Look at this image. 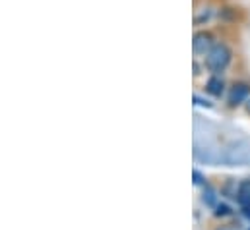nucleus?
<instances>
[{"label":"nucleus","mask_w":250,"mask_h":230,"mask_svg":"<svg viewBox=\"0 0 250 230\" xmlns=\"http://www.w3.org/2000/svg\"><path fill=\"white\" fill-rule=\"evenodd\" d=\"M192 174H194V184H206V182H204V176L198 172V171H194Z\"/></svg>","instance_id":"9"},{"label":"nucleus","mask_w":250,"mask_h":230,"mask_svg":"<svg viewBox=\"0 0 250 230\" xmlns=\"http://www.w3.org/2000/svg\"><path fill=\"white\" fill-rule=\"evenodd\" d=\"M231 58H233V53H231V49H229L225 43H215L213 49L206 55V62H204V64H206V68H208L209 72L221 74V72L229 66Z\"/></svg>","instance_id":"1"},{"label":"nucleus","mask_w":250,"mask_h":230,"mask_svg":"<svg viewBox=\"0 0 250 230\" xmlns=\"http://www.w3.org/2000/svg\"><path fill=\"white\" fill-rule=\"evenodd\" d=\"M215 41H213V35L209 31H198L194 35V41H192V49H194V55L196 57H206L211 49H213Z\"/></svg>","instance_id":"3"},{"label":"nucleus","mask_w":250,"mask_h":230,"mask_svg":"<svg viewBox=\"0 0 250 230\" xmlns=\"http://www.w3.org/2000/svg\"><path fill=\"white\" fill-rule=\"evenodd\" d=\"M202 201H204L208 207H217V195H215V190H213L211 186H206V188H204Z\"/></svg>","instance_id":"6"},{"label":"nucleus","mask_w":250,"mask_h":230,"mask_svg":"<svg viewBox=\"0 0 250 230\" xmlns=\"http://www.w3.org/2000/svg\"><path fill=\"white\" fill-rule=\"evenodd\" d=\"M206 91L213 97H221L223 91H225V81L223 77H219V74H213L208 81H206Z\"/></svg>","instance_id":"5"},{"label":"nucleus","mask_w":250,"mask_h":230,"mask_svg":"<svg viewBox=\"0 0 250 230\" xmlns=\"http://www.w3.org/2000/svg\"><path fill=\"white\" fill-rule=\"evenodd\" d=\"M229 215H231V209L227 205L221 203V205L215 207V217H229Z\"/></svg>","instance_id":"7"},{"label":"nucleus","mask_w":250,"mask_h":230,"mask_svg":"<svg viewBox=\"0 0 250 230\" xmlns=\"http://www.w3.org/2000/svg\"><path fill=\"white\" fill-rule=\"evenodd\" d=\"M247 113L250 115V97H249V101H247Z\"/></svg>","instance_id":"10"},{"label":"nucleus","mask_w":250,"mask_h":230,"mask_svg":"<svg viewBox=\"0 0 250 230\" xmlns=\"http://www.w3.org/2000/svg\"><path fill=\"white\" fill-rule=\"evenodd\" d=\"M194 101H196V105H200V107H211V103H209V101H204V99H202V97H198V95L194 97Z\"/></svg>","instance_id":"8"},{"label":"nucleus","mask_w":250,"mask_h":230,"mask_svg":"<svg viewBox=\"0 0 250 230\" xmlns=\"http://www.w3.org/2000/svg\"><path fill=\"white\" fill-rule=\"evenodd\" d=\"M250 97V85L249 83H243V81H237L233 83V87L229 89V95H227V103L231 109L247 103Z\"/></svg>","instance_id":"2"},{"label":"nucleus","mask_w":250,"mask_h":230,"mask_svg":"<svg viewBox=\"0 0 250 230\" xmlns=\"http://www.w3.org/2000/svg\"><path fill=\"white\" fill-rule=\"evenodd\" d=\"M217 230H233V229H229V227H219Z\"/></svg>","instance_id":"11"},{"label":"nucleus","mask_w":250,"mask_h":230,"mask_svg":"<svg viewBox=\"0 0 250 230\" xmlns=\"http://www.w3.org/2000/svg\"><path fill=\"white\" fill-rule=\"evenodd\" d=\"M237 201L243 209V215L250 219V178L243 180L239 184V193H237Z\"/></svg>","instance_id":"4"}]
</instances>
